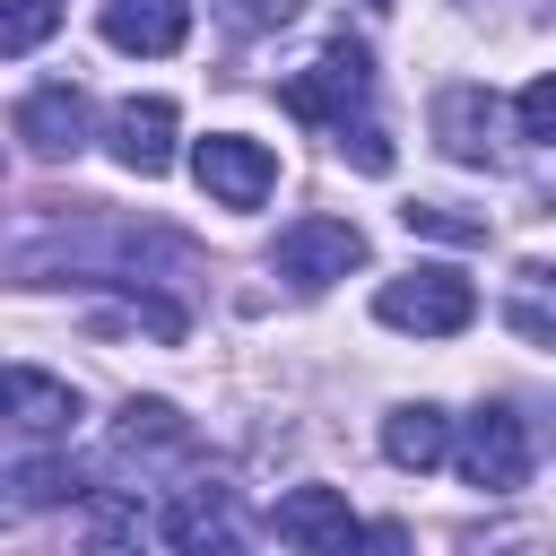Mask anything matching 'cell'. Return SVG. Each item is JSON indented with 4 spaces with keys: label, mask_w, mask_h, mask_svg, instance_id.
Listing matches in <instances>:
<instances>
[{
    "label": "cell",
    "mask_w": 556,
    "mask_h": 556,
    "mask_svg": "<svg viewBox=\"0 0 556 556\" xmlns=\"http://www.w3.org/2000/svg\"><path fill=\"white\" fill-rule=\"evenodd\" d=\"M374 313H382L391 330L452 339V330H469V321H478V287H469L460 269H400V278H382Z\"/></svg>",
    "instance_id": "6da1fadb"
},
{
    "label": "cell",
    "mask_w": 556,
    "mask_h": 556,
    "mask_svg": "<svg viewBox=\"0 0 556 556\" xmlns=\"http://www.w3.org/2000/svg\"><path fill=\"white\" fill-rule=\"evenodd\" d=\"M365 96H374V70H365V43H330L321 61H304L287 87H278V104L295 113V122H321V130H339V122H356L365 113Z\"/></svg>",
    "instance_id": "7a4b0ae2"
},
{
    "label": "cell",
    "mask_w": 556,
    "mask_h": 556,
    "mask_svg": "<svg viewBox=\"0 0 556 556\" xmlns=\"http://www.w3.org/2000/svg\"><path fill=\"white\" fill-rule=\"evenodd\" d=\"M443 460H460V478H469L478 495H513V486L530 478V426H521L513 408H478Z\"/></svg>",
    "instance_id": "3957f363"
},
{
    "label": "cell",
    "mask_w": 556,
    "mask_h": 556,
    "mask_svg": "<svg viewBox=\"0 0 556 556\" xmlns=\"http://www.w3.org/2000/svg\"><path fill=\"white\" fill-rule=\"evenodd\" d=\"M191 174H200V191H208L217 208H261V200L278 191V156H269L261 139H243V130H208V139L191 148Z\"/></svg>",
    "instance_id": "277c9868"
},
{
    "label": "cell",
    "mask_w": 556,
    "mask_h": 556,
    "mask_svg": "<svg viewBox=\"0 0 556 556\" xmlns=\"http://www.w3.org/2000/svg\"><path fill=\"white\" fill-rule=\"evenodd\" d=\"M269 530H278L287 547H321V556H330V547H356V539H382V547L400 539V530H365L339 486H287V495L269 504Z\"/></svg>",
    "instance_id": "5b68a950"
},
{
    "label": "cell",
    "mask_w": 556,
    "mask_h": 556,
    "mask_svg": "<svg viewBox=\"0 0 556 556\" xmlns=\"http://www.w3.org/2000/svg\"><path fill=\"white\" fill-rule=\"evenodd\" d=\"M269 261H278V278H295V287H330V278H348V269L365 261V235H356L348 217H295Z\"/></svg>",
    "instance_id": "8992f818"
},
{
    "label": "cell",
    "mask_w": 556,
    "mask_h": 556,
    "mask_svg": "<svg viewBox=\"0 0 556 556\" xmlns=\"http://www.w3.org/2000/svg\"><path fill=\"white\" fill-rule=\"evenodd\" d=\"M104 148H113V165L139 174V182L165 174V165H174V104H165V96H130V104H113Z\"/></svg>",
    "instance_id": "52a82bcc"
},
{
    "label": "cell",
    "mask_w": 556,
    "mask_h": 556,
    "mask_svg": "<svg viewBox=\"0 0 556 556\" xmlns=\"http://www.w3.org/2000/svg\"><path fill=\"white\" fill-rule=\"evenodd\" d=\"M17 139L35 148V156H78L87 148V96L70 87V78H52V87H35L26 104H17Z\"/></svg>",
    "instance_id": "ba28073f"
},
{
    "label": "cell",
    "mask_w": 556,
    "mask_h": 556,
    "mask_svg": "<svg viewBox=\"0 0 556 556\" xmlns=\"http://www.w3.org/2000/svg\"><path fill=\"white\" fill-rule=\"evenodd\" d=\"M96 26L113 52H174L191 35V0H104Z\"/></svg>",
    "instance_id": "9c48e42d"
},
{
    "label": "cell",
    "mask_w": 556,
    "mask_h": 556,
    "mask_svg": "<svg viewBox=\"0 0 556 556\" xmlns=\"http://www.w3.org/2000/svg\"><path fill=\"white\" fill-rule=\"evenodd\" d=\"M0 417L26 426V434H61L78 417V391L61 374H26V365H0Z\"/></svg>",
    "instance_id": "30bf717a"
},
{
    "label": "cell",
    "mask_w": 556,
    "mask_h": 556,
    "mask_svg": "<svg viewBox=\"0 0 556 556\" xmlns=\"http://www.w3.org/2000/svg\"><path fill=\"white\" fill-rule=\"evenodd\" d=\"M434 139H443L452 165H486L495 156V104L478 87H443L434 96Z\"/></svg>",
    "instance_id": "8fae6325"
},
{
    "label": "cell",
    "mask_w": 556,
    "mask_h": 556,
    "mask_svg": "<svg viewBox=\"0 0 556 556\" xmlns=\"http://www.w3.org/2000/svg\"><path fill=\"white\" fill-rule=\"evenodd\" d=\"M443 452H452V417H443L434 400H408V408L382 417V460H391V469H434Z\"/></svg>",
    "instance_id": "7c38bea8"
},
{
    "label": "cell",
    "mask_w": 556,
    "mask_h": 556,
    "mask_svg": "<svg viewBox=\"0 0 556 556\" xmlns=\"http://www.w3.org/2000/svg\"><path fill=\"white\" fill-rule=\"evenodd\" d=\"M148 530H156L165 547H226V539H235V504H226V486L208 478V486H182L174 513L148 521Z\"/></svg>",
    "instance_id": "4fadbf2b"
},
{
    "label": "cell",
    "mask_w": 556,
    "mask_h": 556,
    "mask_svg": "<svg viewBox=\"0 0 556 556\" xmlns=\"http://www.w3.org/2000/svg\"><path fill=\"white\" fill-rule=\"evenodd\" d=\"M113 443H122L130 460H148V452L182 460V452H191V426H182V408H174V400H122V417H113Z\"/></svg>",
    "instance_id": "5bb4252c"
},
{
    "label": "cell",
    "mask_w": 556,
    "mask_h": 556,
    "mask_svg": "<svg viewBox=\"0 0 556 556\" xmlns=\"http://www.w3.org/2000/svg\"><path fill=\"white\" fill-rule=\"evenodd\" d=\"M52 35H61V0H0V61L35 52Z\"/></svg>",
    "instance_id": "9a60e30c"
},
{
    "label": "cell",
    "mask_w": 556,
    "mask_h": 556,
    "mask_svg": "<svg viewBox=\"0 0 556 556\" xmlns=\"http://www.w3.org/2000/svg\"><path fill=\"white\" fill-rule=\"evenodd\" d=\"M9 486H17V513L26 504H70L78 495V469L70 460H26V469H9Z\"/></svg>",
    "instance_id": "2e32d148"
},
{
    "label": "cell",
    "mask_w": 556,
    "mask_h": 556,
    "mask_svg": "<svg viewBox=\"0 0 556 556\" xmlns=\"http://www.w3.org/2000/svg\"><path fill=\"white\" fill-rule=\"evenodd\" d=\"M330 139H339V156H356V174H391V139H382V122L356 113V122H339Z\"/></svg>",
    "instance_id": "e0dca14e"
},
{
    "label": "cell",
    "mask_w": 556,
    "mask_h": 556,
    "mask_svg": "<svg viewBox=\"0 0 556 556\" xmlns=\"http://www.w3.org/2000/svg\"><path fill=\"white\" fill-rule=\"evenodd\" d=\"M295 9H304V0H217V17H226L235 35H278V26H295Z\"/></svg>",
    "instance_id": "ac0fdd59"
},
{
    "label": "cell",
    "mask_w": 556,
    "mask_h": 556,
    "mask_svg": "<svg viewBox=\"0 0 556 556\" xmlns=\"http://www.w3.org/2000/svg\"><path fill=\"white\" fill-rule=\"evenodd\" d=\"M408 235H443V243H478V235H486V217H460V208H434V200H417V208H408Z\"/></svg>",
    "instance_id": "d6986e66"
},
{
    "label": "cell",
    "mask_w": 556,
    "mask_h": 556,
    "mask_svg": "<svg viewBox=\"0 0 556 556\" xmlns=\"http://www.w3.org/2000/svg\"><path fill=\"white\" fill-rule=\"evenodd\" d=\"M513 113H521V139H530V148H547V130H556V87H547V78H530Z\"/></svg>",
    "instance_id": "ffe728a7"
},
{
    "label": "cell",
    "mask_w": 556,
    "mask_h": 556,
    "mask_svg": "<svg viewBox=\"0 0 556 556\" xmlns=\"http://www.w3.org/2000/svg\"><path fill=\"white\" fill-rule=\"evenodd\" d=\"M17 521V495H9V469H0V530Z\"/></svg>",
    "instance_id": "44dd1931"
},
{
    "label": "cell",
    "mask_w": 556,
    "mask_h": 556,
    "mask_svg": "<svg viewBox=\"0 0 556 556\" xmlns=\"http://www.w3.org/2000/svg\"><path fill=\"white\" fill-rule=\"evenodd\" d=\"M374 9H391V0H374Z\"/></svg>",
    "instance_id": "7402d4cb"
}]
</instances>
